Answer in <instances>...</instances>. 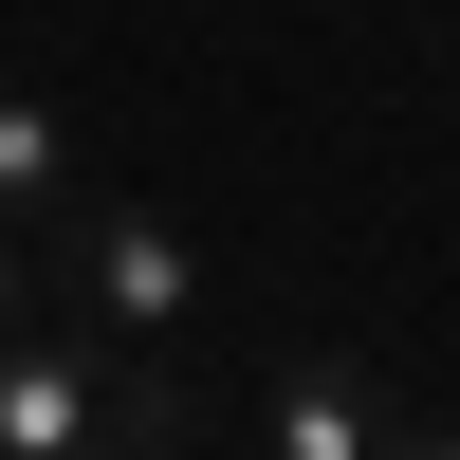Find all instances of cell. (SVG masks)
<instances>
[{
	"instance_id": "cell-1",
	"label": "cell",
	"mask_w": 460,
	"mask_h": 460,
	"mask_svg": "<svg viewBox=\"0 0 460 460\" xmlns=\"http://www.w3.org/2000/svg\"><path fill=\"white\" fill-rule=\"evenodd\" d=\"M37 314H74V332H111V350H147L166 368L184 332H203V240H184L147 184H74L56 221H37Z\"/></svg>"
},
{
	"instance_id": "cell-2",
	"label": "cell",
	"mask_w": 460,
	"mask_h": 460,
	"mask_svg": "<svg viewBox=\"0 0 460 460\" xmlns=\"http://www.w3.org/2000/svg\"><path fill=\"white\" fill-rule=\"evenodd\" d=\"M93 442H184V387L74 314H0V460H93Z\"/></svg>"
},
{
	"instance_id": "cell-3",
	"label": "cell",
	"mask_w": 460,
	"mask_h": 460,
	"mask_svg": "<svg viewBox=\"0 0 460 460\" xmlns=\"http://www.w3.org/2000/svg\"><path fill=\"white\" fill-rule=\"evenodd\" d=\"M74 184H93V129H74L56 93H19V74H0V221L37 240V221H56Z\"/></svg>"
},
{
	"instance_id": "cell-4",
	"label": "cell",
	"mask_w": 460,
	"mask_h": 460,
	"mask_svg": "<svg viewBox=\"0 0 460 460\" xmlns=\"http://www.w3.org/2000/svg\"><path fill=\"white\" fill-rule=\"evenodd\" d=\"M258 442H277V460H368V442H405V405H368V387H332V368H295V387L258 405Z\"/></svg>"
},
{
	"instance_id": "cell-5",
	"label": "cell",
	"mask_w": 460,
	"mask_h": 460,
	"mask_svg": "<svg viewBox=\"0 0 460 460\" xmlns=\"http://www.w3.org/2000/svg\"><path fill=\"white\" fill-rule=\"evenodd\" d=\"M0 314H37V240H19V221H0Z\"/></svg>"
}]
</instances>
